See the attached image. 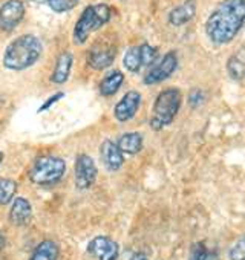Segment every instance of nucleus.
Returning <instances> with one entry per match:
<instances>
[{"label": "nucleus", "instance_id": "obj_1", "mask_svg": "<svg viewBox=\"0 0 245 260\" xmlns=\"http://www.w3.org/2000/svg\"><path fill=\"white\" fill-rule=\"evenodd\" d=\"M245 23V0H222L205 22V34L215 45L230 43Z\"/></svg>", "mask_w": 245, "mask_h": 260}, {"label": "nucleus", "instance_id": "obj_2", "mask_svg": "<svg viewBox=\"0 0 245 260\" xmlns=\"http://www.w3.org/2000/svg\"><path fill=\"white\" fill-rule=\"evenodd\" d=\"M43 45L39 37L25 34L14 39L5 49L4 66L10 71H25L34 66L42 57Z\"/></svg>", "mask_w": 245, "mask_h": 260}, {"label": "nucleus", "instance_id": "obj_3", "mask_svg": "<svg viewBox=\"0 0 245 260\" xmlns=\"http://www.w3.org/2000/svg\"><path fill=\"white\" fill-rule=\"evenodd\" d=\"M112 17V10L106 4H95L84 8L74 28V42L77 45L86 43L89 36L103 28Z\"/></svg>", "mask_w": 245, "mask_h": 260}, {"label": "nucleus", "instance_id": "obj_4", "mask_svg": "<svg viewBox=\"0 0 245 260\" xmlns=\"http://www.w3.org/2000/svg\"><path fill=\"white\" fill-rule=\"evenodd\" d=\"M181 103H182V95L179 89L169 87L160 92L154 103L150 127L154 130H161L166 125H169L178 115L181 109Z\"/></svg>", "mask_w": 245, "mask_h": 260}, {"label": "nucleus", "instance_id": "obj_5", "mask_svg": "<svg viewBox=\"0 0 245 260\" xmlns=\"http://www.w3.org/2000/svg\"><path fill=\"white\" fill-rule=\"evenodd\" d=\"M66 172V162L58 156H42L39 158L31 172L29 179L37 185H52L58 182Z\"/></svg>", "mask_w": 245, "mask_h": 260}, {"label": "nucleus", "instance_id": "obj_6", "mask_svg": "<svg viewBox=\"0 0 245 260\" xmlns=\"http://www.w3.org/2000/svg\"><path fill=\"white\" fill-rule=\"evenodd\" d=\"M176 68H178V55H176V52L170 51L161 58L160 63H157L155 66H152L149 69V72L144 77V84L152 86V84H158V83L167 80L169 77L173 75Z\"/></svg>", "mask_w": 245, "mask_h": 260}, {"label": "nucleus", "instance_id": "obj_7", "mask_svg": "<svg viewBox=\"0 0 245 260\" xmlns=\"http://www.w3.org/2000/svg\"><path fill=\"white\" fill-rule=\"evenodd\" d=\"M74 175H75V187L78 190L90 188L94 185V182L97 181V175H98L94 159L89 155L77 156Z\"/></svg>", "mask_w": 245, "mask_h": 260}, {"label": "nucleus", "instance_id": "obj_8", "mask_svg": "<svg viewBox=\"0 0 245 260\" xmlns=\"http://www.w3.org/2000/svg\"><path fill=\"white\" fill-rule=\"evenodd\" d=\"M25 4L22 0H8L0 7V29L10 32L25 17Z\"/></svg>", "mask_w": 245, "mask_h": 260}, {"label": "nucleus", "instance_id": "obj_9", "mask_svg": "<svg viewBox=\"0 0 245 260\" xmlns=\"http://www.w3.org/2000/svg\"><path fill=\"white\" fill-rule=\"evenodd\" d=\"M141 93L138 90H129L122 95V98L116 103V106L113 107V115L119 122H126L129 119H132L140 106H141Z\"/></svg>", "mask_w": 245, "mask_h": 260}, {"label": "nucleus", "instance_id": "obj_10", "mask_svg": "<svg viewBox=\"0 0 245 260\" xmlns=\"http://www.w3.org/2000/svg\"><path fill=\"white\" fill-rule=\"evenodd\" d=\"M87 251L98 260H116L119 255L118 243L106 236L94 237L87 245Z\"/></svg>", "mask_w": 245, "mask_h": 260}, {"label": "nucleus", "instance_id": "obj_11", "mask_svg": "<svg viewBox=\"0 0 245 260\" xmlns=\"http://www.w3.org/2000/svg\"><path fill=\"white\" fill-rule=\"evenodd\" d=\"M100 155H101V161L104 164V167L109 172H118L122 164H125V155L118 149L116 143L112 140H106L101 147H100Z\"/></svg>", "mask_w": 245, "mask_h": 260}, {"label": "nucleus", "instance_id": "obj_12", "mask_svg": "<svg viewBox=\"0 0 245 260\" xmlns=\"http://www.w3.org/2000/svg\"><path fill=\"white\" fill-rule=\"evenodd\" d=\"M115 54H116V49L115 48H110V46H106V48H92L89 52H87V64L90 69H95V71H103V69H107L113 60H115Z\"/></svg>", "mask_w": 245, "mask_h": 260}, {"label": "nucleus", "instance_id": "obj_13", "mask_svg": "<svg viewBox=\"0 0 245 260\" xmlns=\"http://www.w3.org/2000/svg\"><path fill=\"white\" fill-rule=\"evenodd\" d=\"M33 219V207L26 198H16L10 210V220L16 226H25Z\"/></svg>", "mask_w": 245, "mask_h": 260}, {"label": "nucleus", "instance_id": "obj_14", "mask_svg": "<svg viewBox=\"0 0 245 260\" xmlns=\"http://www.w3.org/2000/svg\"><path fill=\"white\" fill-rule=\"evenodd\" d=\"M72 64H74V55L69 51H65L58 55L57 61H55V68L54 72L51 75V81L54 84H65L69 80L71 71H72Z\"/></svg>", "mask_w": 245, "mask_h": 260}, {"label": "nucleus", "instance_id": "obj_15", "mask_svg": "<svg viewBox=\"0 0 245 260\" xmlns=\"http://www.w3.org/2000/svg\"><path fill=\"white\" fill-rule=\"evenodd\" d=\"M196 14V0H186L184 4L175 7L169 13V23L173 26H182L189 23Z\"/></svg>", "mask_w": 245, "mask_h": 260}, {"label": "nucleus", "instance_id": "obj_16", "mask_svg": "<svg viewBox=\"0 0 245 260\" xmlns=\"http://www.w3.org/2000/svg\"><path fill=\"white\" fill-rule=\"evenodd\" d=\"M116 146L122 152V155H137L143 149V135L138 132L125 134L118 138Z\"/></svg>", "mask_w": 245, "mask_h": 260}, {"label": "nucleus", "instance_id": "obj_17", "mask_svg": "<svg viewBox=\"0 0 245 260\" xmlns=\"http://www.w3.org/2000/svg\"><path fill=\"white\" fill-rule=\"evenodd\" d=\"M122 83H125V75H122V72L121 71H112L100 81L98 90L103 96H112L119 90Z\"/></svg>", "mask_w": 245, "mask_h": 260}, {"label": "nucleus", "instance_id": "obj_18", "mask_svg": "<svg viewBox=\"0 0 245 260\" xmlns=\"http://www.w3.org/2000/svg\"><path fill=\"white\" fill-rule=\"evenodd\" d=\"M227 72L233 80L245 78V45L240 46L227 61Z\"/></svg>", "mask_w": 245, "mask_h": 260}, {"label": "nucleus", "instance_id": "obj_19", "mask_svg": "<svg viewBox=\"0 0 245 260\" xmlns=\"http://www.w3.org/2000/svg\"><path fill=\"white\" fill-rule=\"evenodd\" d=\"M60 249L54 240H43L33 252L29 260H58Z\"/></svg>", "mask_w": 245, "mask_h": 260}, {"label": "nucleus", "instance_id": "obj_20", "mask_svg": "<svg viewBox=\"0 0 245 260\" xmlns=\"http://www.w3.org/2000/svg\"><path fill=\"white\" fill-rule=\"evenodd\" d=\"M122 64L131 72H138L143 69V60H141V52L140 46H134L126 51L125 58H122Z\"/></svg>", "mask_w": 245, "mask_h": 260}, {"label": "nucleus", "instance_id": "obj_21", "mask_svg": "<svg viewBox=\"0 0 245 260\" xmlns=\"http://www.w3.org/2000/svg\"><path fill=\"white\" fill-rule=\"evenodd\" d=\"M17 191V184L13 179L4 178L0 179V205H8Z\"/></svg>", "mask_w": 245, "mask_h": 260}, {"label": "nucleus", "instance_id": "obj_22", "mask_svg": "<svg viewBox=\"0 0 245 260\" xmlns=\"http://www.w3.org/2000/svg\"><path fill=\"white\" fill-rule=\"evenodd\" d=\"M190 260H218V254L208 249L204 243H196L192 249Z\"/></svg>", "mask_w": 245, "mask_h": 260}, {"label": "nucleus", "instance_id": "obj_23", "mask_svg": "<svg viewBox=\"0 0 245 260\" xmlns=\"http://www.w3.org/2000/svg\"><path fill=\"white\" fill-rule=\"evenodd\" d=\"M80 0H46L48 7L54 11V13H68L71 10H74L78 5Z\"/></svg>", "mask_w": 245, "mask_h": 260}, {"label": "nucleus", "instance_id": "obj_24", "mask_svg": "<svg viewBox=\"0 0 245 260\" xmlns=\"http://www.w3.org/2000/svg\"><path fill=\"white\" fill-rule=\"evenodd\" d=\"M140 52H141V60H143V68H149L155 63L158 57V49L150 46L149 43L140 45Z\"/></svg>", "mask_w": 245, "mask_h": 260}, {"label": "nucleus", "instance_id": "obj_25", "mask_svg": "<svg viewBox=\"0 0 245 260\" xmlns=\"http://www.w3.org/2000/svg\"><path fill=\"white\" fill-rule=\"evenodd\" d=\"M230 260H242L245 257V237L240 239L228 252Z\"/></svg>", "mask_w": 245, "mask_h": 260}, {"label": "nucleus", "instance_id": "obj_26", "mask_svg": "<svg viewBox=\"0 0 245 260\" xmlns=\"http://www.w3.org/2000/svg\"><path fill=\"white\" fill-rule=\"evenodd\" d=\"M65 96V93L63 92H58V93H54V95H51L40 107H39V113H42V112H45V110H48V109H51L55 103H58L62 98Z\"/></svg>", "mask_w": 245, "mask_h": 260}, {"label": "nucleus", "instance_id": "obj_27", "mask_svg": "<svg viewBox=\"0 0 245 260\" xmlns=\"http://www.w3.org/2000/svg\"><path fill=\"white\" fill-rule=\"evenodd\" d=\"M202 100H204V93L199 90V89H193L192 92H190V95H189V103H190V106H199L201 103H202Z\"/></svg>", "mask_w": 245, "mask_h": 260}, {"label": "nucleus", "instance_id": "obj_28", "mask_svg": "<svg viewBox=\"0 0 245 260\" xmlns=\"http://www.w3.org/2000/svg\"><path fill=\"white\" fill-rule=\"evenodd\" d=\"M131 260H149V257H147L144 252H135V254L131 257Z\"/></svg>", "mask_w": 245, "mask_h": 260}, {"label": "nucleus", "instance_id": "obj_29", "mask_svg": "<svg viewBox=\"0 0 245 260\" xmlns=\"http://www.w3.org/2000/svg\"><path fill=\"white\" fill-rule=\"evenodd\" d=\"M4 245H5V237L2 234V230H0V248H4Z\"/></svg>", "mask_w": 245, "mask_h": 260}, {"label": "nucleus", "instance_id": "obj_30", "mask_svg": "<svg viewBox=\"0 0 245 260\" xmlns=\"http://www.w3.org/2000/svg\"><path fill=\"white\" fill-rule=\"evenodd\" d=\"M33 2H36V4H45L46 0H33Z\"/></svg>", "mask_w": 245, "mask_h": 260}, {"label": "nucleus", "instance_id": "obj_31", "mask_svg": "<svg viewBox=\"0 0 245 260\" xmlns=\"http://www.w3.org/2000/svg\"><path fill=\"white\" fill-rule=\"evenodd\" d=\"M2 161H4V153L0 152V164H2Z\"/></svg>", "mask_w": 245, "mask_h": 260}, {"label": "nucleus", "instance_id": "obj_32", "mask_svg": "<svg viewBox=\"0 0 245 260\" xmlns=\"http://www.w3.org/2000/svg\"><path fill=\"white\" fill-rule=\"evenodd\" d=\"M242 260H245V257H243V258H242Z\"/></svg>", "mask_w": 245, "mask_h": 260}]
</instances>
